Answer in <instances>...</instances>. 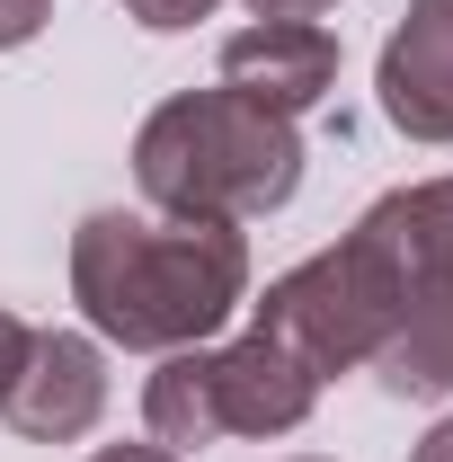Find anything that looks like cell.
Listing matches in <instances>:
<instances>
[{"label": "cell", "instance_id": "cell-10", "mask_svg": "<svg viewBox=\"0 0 453 462\" xmlns=\"http://www.w3.org/2000/svg\"><path fill=\"white\" fill-rule=\"evenodd\" d=\"M125 9H134V27H152V36H178V27L214 18L223 0H125Z\"/></svg>", "mask_w": 453, "mask_h": 462}, {"label": "cell", "instance_id": "cell-6", "mask_svg": "<svg viewBox=\"0 0 453 462\" xmlns=\"http://www.w3.org/2000/svg\"><path fill=\"white\" fill-rule=\"evenodd\" d=\"M223 89L258 98L276 116H302L338 89V36L320 18H249L223 45Z\"/></svg>", "mask_w": 453, "mask_h": 462}, {"label": "cell", "instance_id": "cell-12", "mask_svg": "<svg viewBox=\"0 0 453 462\" xmlns=\"http://www.w3.org/2000/svg\"><path fill=\"white\" fill-rule=\"evenodd\" d=\"M27 346H36V329H27L18 311H0V401H9V383L27 374Z\"/></svg>", "mask_w": 453, "mask_h": 462}, {"label": "cell", "instance_id": "cell-16", "mask_svg": "<svg viewBox=\"0 0 453 462\" xmlns=\"http://www.w3.org/2000/svg\"><path fill=\"white\" fill-rule=\"evenodd\" d=\"M293 462H320V454H293Z\"/></svg>", "mask_w": 453, "mask_h": 462}, {"label": "cell", "instance_id": "cell-1", "mask_svg": "<svg viewBox=\"0 0 453 462\" xmlns=\"http://www.w3.org/2000/svg\"><path fill=\"white\" fill-rule=\"evenodd\" d=\"M71 302L89 338L170 356L205 346L249 302V240L240 223H178V214H89L71 231Z\"/></svg>", "mask_w": 453, "mask_h": 462}, {"label": "cell", "instance_id": "cell-13", "mask_svg": "<svg viewBox=\"0 0 453 462\" xmlns=\"http://www.w3.org/2000/svg\"><path fill=\"white\" fill-rule=\"evenodd\" d=\"M320 9H338V0H249V18H320Z\"/></svg>", "mask_w": 453, "mask_h": 462}, {"label": "cell", "instance_id": "cell-15", "mask_svg": "<svg viewBox=\"0 0 453 462\" xmlns=\"http://www.w3.org/2000/svg\"><path fill=\"white\" fill-rule=\"evenodd\" d=\"M409 462H453V418H445V427H427V445H418Z\"/></svg>", "mask_w": 453, "mask_h": 462}, {"label": "cell", "instance_id": "cell-2", "mask_svg": "<svg viewBox=\"0 0 453 462\" xmlns=\"http://www.w3.org/2000/svg\"><path fill=\"white\" fill-rule=\"evenodd\" d=\"M134 187L178 223H258L302 187V134L240 89H178L134 134Z\"/></svg>", "mask_w": 453, "mask_h": 462}, {"label": "cell", "instance_id": "cell-9", "mask_svg": "<svg viewBox=\"0 0 453 462\" xmlns=\"http://www.w3.org/2000/svg\"><path fill=\"white\" fill-rule=\"evenodd\" d=\"M143 427H152V445H170V454L223 445V418H214V356H205V346H170V356H161V374L143 383Z\"/></svg>", "mask_w": 453, "mask_h": 462}, {"label": "cell", "instance_id": "cell-14", "mask_svg": "<svg viewBox=\"0 0 453 462\" xmlns=\"http://www.w3.org/2000/svg\"><path fill=\"white\" fill-rule=\"evenodd\" d=\"M89 462H178V454H170V445H98Z\"/></svg>", "mask_w": 453, "mask_h": 462}, {"label": "cell", "instance_id": "cell-8", "mask_svg": "<svg viewBox=\"0 0 453 462\" xmlns=\"http://www.w3.org/2000/svg\"><path fill=\"white\" fill-rule=\"evenodd\" d=\"M214 356V418L223 436H293L311 401H320V374L302 356H284L276 338H231V346H205Z\"/></svg>", "mask_w": 453, "mask_h": 462}, {"label": "cell", "instance_id": "cell-3", "mask_svg": "<svg viewBox=\"0 0 453 462\" xmlns=\"http://www.w3.org/2000/svg\"><path fill=\"white\" fill-rule=\"evenodd\" d=\"M409 267H418V258L392 240V223L365 214L338 249L284 267L276 285L258 293V320H249V329L276 338L284 356H302L320 383H329V374H356V365H374V346L392 338Z\"/></svg>", "mask_w": 453, "mask_h": 462}, {"label": "cell", "instance_id": "cell-4", "mask_svg": "<svg viewBox=\"0 0 453 462\" xmlns=\"http://www.w3.org/2000/svg\"><path fill=\"white\" fill-rule=\"evenodd\" d=\"M98 409H107V346L80 338V329H36L27 374L9 383L0 418H9L27 445H71V436L98 427Z\"/></svg>", "mask_w": 453, "mask_h": 462}, {"label": "cell", "instance_id": "cell-7", "mask_svg": "<svg viewBox=\"0 0 453 462\" xmlns=\"http://www.w3.org/2000/svg\"><path fill=\"white\" fill-rule=\"evenodd\" d=\"M374 374H383V392H400V401L453 392V240L418 249V267L400 285L392 338L374 346Z\"/></svg>", "mask_w": 453, "mask_h": 462}, {"label": "cell", "instance_id": "cell-11", "mask_svg": "<svg viewBox=\"0 0 453 462\" xmlns=\"http://www.w3.org/2000/svg\"><path fill=\"white\" fill-rule=\"evenodd\" d=\"M45 18H54V0H0V54L36 45V36H45Z\"/></svg>", "mask_w": 453, "mask_h": 462}, {"label": "cell", "instance_id": "cell-5", "mask_svg": "<svg viewBox=\"0 0 453 462\" xmlns=\"http://www.w3.org/2000/svg\"><path fill=\"white\" fill-rule=\"evenodd\" d=\"M374 89L409 143H453V0H409L383 36Z\"/></svg>", "mask_w": 453, "mask_h": 462}]
</instances>
